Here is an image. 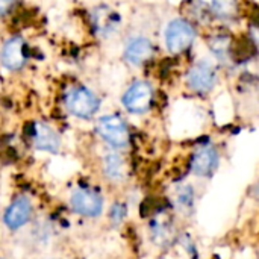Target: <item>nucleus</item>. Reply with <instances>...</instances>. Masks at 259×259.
<instances>
[{"label":"nucleus","mask_w":259,"mask_h":259,"mask_svg":"<svg viewBox=\"0 0 259 259\" xmlns=\"http://www.w3.org/2000/svg\"><path fill=\"white\" fill-rule=\"evenodd\" d=\"M30 214H32L30 202L24 197H20L8 208V211L5 214V223L11 229L21 228L23 225L27 223V220L30 219Z\"/></svg>","instance_id":"1a4fd4ad"},{"label":"nucleus","mask_w":259,"mask_h":259,"mask_svg":"<svg viewBox=\"0 0 259 259\" xmlns=\"http://www.w3.org/2000/svg\"><path fill=\"white\" fill-rule=\"evenodd\" d=\"M33 138H35V146L41 150L47 152H58L61 146V140L58 134L47 124L41 123L33 126Z\"/></svg>","instance_id":"f8f14e48"},{"label":"nucleus","mask_w":259,"mask_h":259,"mask_svg":"<svg viewBox=\"0 0 259 259\" xmlns=\"http://www.w3.org/2000/svg\"><path fill=\"white\" fill-rule=\"evenodd\" d=\"M153 90L147 82H135L123 96V105L135 114H141L150 108Z\"/></svg>","instance_id":"20e7f679"},{"label":"nucleus","mask_w":259,"mask_h":259,"mask_svg":"<svg viewBox=\"0 0 259 259\" xmlns=\"http://www.w3.org/2000/svg\"><path fill=\"white\" fill-rule=\"evenodd\" d=\"M209 46H211L212 52L222 61H228L229 50H231V38L229 36H215V38H212Z\"/></svg>","instance_id":"4468645a"},{"label":"nucleus","mask_w":259,"mask_h":259,"mask_svg":"<svg viewBox=\"0 0 259 259\" xmlns=\"http://www.w3.org/2000/svg\"><path fill=\"white\" fill-rule=\"evenodd\" d=\"M196 38V32L193 26L187 20H173L165 32V41L167 47L173 53H181L187 50Z\"/></svg>","instance_id":"f257e3e1"},{"label":"nucleus","mask_w":259,"mask_h":259,"mask_svg":"<svg viewBox=\"0 0 259 259\" xmlns=\"http://www.w3.org/2000/svg\"><path fill=\"white\" fill-rule=\"evenodd\" d=\"M124 209H126V208H124L123 205H115V206L112 208V220H114L115 223H118V222L124 217V214H126Z\"/></svg>","instance_id":"dca6fc26"},{"label":"nucleus","mask_w":259,"mask_h":259,"mask_svg":"<svg viewBox=\"0 0 259 259\" xmlns=\"http://www.w3.org/2000/svg\"><path fill=\"white\" fill-rule=\"evenodd\" d=\"M12 5H14V0H0V14L8 12Z\"/></svg>","instance_id":"f3484780"},{"label":"nucleus","mask_w":259,"mask_h":259,"mask_svg":"<svg viewBox=\"0 0 259 259\" xmlns=\"http://www.w3.org/2000/svg\"><path fill=\"white\" fill-rule=\"evenodd\" d=\"M152 55H153V46L144 36H138V38L131 39L126 46V50H124L126 61L134 64V65H140V64L149 61L152 58Z\"/></svg>","instance_id":"6e6552de"},{"label":"nucleus","mask_w":259,"mask_h":259,"mask_svg":"<svg viewBox=\"0 0 259 259\" xmlns=\"http://www.w3.org/2000/svg\"><path fill=\"white\" fill-rule=\"evenodd\" d=\"M2 65L8 70H20L24 65V44L21 38H12L5 42L0 52Z\"/></svg>","instance_id":"39448f33"},{"label":"nucleus","mask_w":259,"mask_h":259,"mask_svg":"<svg viewBox=\"0 0 259 259\" xmlns=\"http://www.w3.org/2000/svg\"><path fill=\"white\" fill-rule=\"evenodd\" d=\"M106 173L109 175L111 179H120L123 176V162L120 156L117 155H109L106 158Z\"/></svg>","instance_id":"2eb2a0df"},{"label":"nucleus","mask_w":259,"mask_h":259,"mask_svg":"<svg viewBox=\"0 0 259 259\" xmlns=\"http://www.w3.org/2000/svg\"><path fill=\"white\" fill-rule=\"evenodd\" d=\"M97 132L105 138L109 144L121 147L129 141V132L124 121L117 115L102 117L97 123Z\"/></svg>","instance_id":"7ed1b4c3"},{"label":"nucleus","mask_w":259,"mask_h":259,"mask_svg":"<svg viewBox=\"0 0 259 259\" xmlns=\"http://www.w3.org/2000/svg\"><path fill=\"white\" fill-rule=\"evenodd\" d=\"M217 164H219V155L212 147H203L197 150L191 161V167L194 173L200 176H209L215 170Z\"/></svg>","instance_id":"9d476101"},{"label":"nucleus","mask_w":259,"mask_h":259,"mask_svg":"<svg viewBox=\"0 0 259 259\" xmlns=\"http://www.w3.org/2000/svg\"><path fill=\"white\" fill-rule=\"evenodd\" d=\"M71 205H73L74 211H77L79 214H83V215H90V217L99 215L103 208V202H102L100 196H97L96 193H91V191H85V190L73 193Z\"/></svg>","instance_id":"423d86ee"},{"label":"nucleus","mask_w":259,"mask_h":259,"mask_svg":"<svg viewBox=\"0 0 259 259\" xmlns=\"http://www.w3.org/2000/svg\"><path fill=\"white\" fill-rule=\"evenodd\" d=\"M212 11L220 18H232L238 12L237 0H212Z\"/></svg>","instance_id":"ddd939ff"},{"label":"nucleus","mask_w":259,"mask_h":259,"mask_svg":"<svg viewBox=\"0 0 259 259\" xmlns=\"http://www.w3.org/2000/svg\"><path fill=\"white\" fill-rule=\"evenodd\" d=\"M215 83V71L211 65L202 62L188 73V85L197 93H208Z\"/></svg>","instance_id":"0eeeda50"},{"label":"nucleus","mask_w":259,"mask_h":259,"mask_svg":"<svg viewBox=\"0 0 259 259\" xmlns=\"http://www.w3.org/2000/svg\"><path fill=\"white\" fill-rule=\"evenodd\" d=\"M65 103H67L68 111L71 114H74L76 117H80V118L91 117L97 111V108H99L97 97L90 90L82 88V87L73 88L67 94Z\"/></svg>","instance_id":"f03ea898"},{"label":"nucleus","mask_w":259,"mask_h":259,"mask_svg":"<svg viewBox=\"0 0 259 259\" xmlns=\"http://www.w3.org/2000/svg\"><path fill=\"white\" fill-rule=\"evenodd\" d=\"M118 23H120V18H118L117 12H114L112 9H109L106 6L97 8L93 12V24L100 35L108 36L109 33H112L117 29Z\"/></svg>","instance_id":"9b49d317"}]
</instances>
